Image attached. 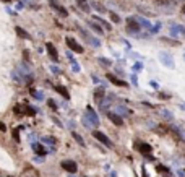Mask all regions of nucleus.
Returning a JSON list of instances; mask_svg holds the SVG:
<instances>
[{
  "label": "nucleus",
  "instance_id": "obj_20",
  "mask_svg": "<svg viewBox=\"0 0 185 177\" xmlns=\"http://www.w3.org/2000/svg\"><path fill=\"white\" fill-rule=\"evenodd\" d=\"M154 3L158 7H167L169 10H172V7H174V3L170 0H154Z\"/></svg>",
  "mask_w": 185,
  "mask_h": 177
},
{
  "label": "nucleus",
  "instance_id": "obj_18",
  "mask_svg": "<svg viewBox=\"0 0 185 177\" xmlns=\"http://www.w3.org/2000/svg\"><path fill=\"white\" fill-rule=\"evenodd\" d=\"M55 91L59 93L60 96H63L65 99H70V93H68V90H67V88H63V86L57 85V86H55Z\"/></svg>",
  "mask_w": 185,
  "mask_h": 177
},
{
  "label": "nucleus",
  "instance_id": "obj_4",
  "mask_svg": "<svg viewBox=\"0 0 185 177\" xmlns=\"http://www.w3.org/2000/svg\"><path fill=\"white\" fill-rule=\"evenodd\" d=\"M159 62L164 65V67L167 68H174L175 63H174V57L170 55L169 52H166V50H163V52H159Z\"/></svg>",
  "mask_w": 185,
  "mask_h": 177
},
{
  "label": "nucleus",
  "instance_id": "obj_27",
  "mask_svg": "<svg viewBox=\"0 0 185 177\" xmlns=\"http://www.w3.org/2000/svg\"><path fill=\"white\" fill-rule=\"evenodd\" d=\"M98 60H99V63H101V65H104V67H107V68L112 65V62H111V60H106V59H102V57H99Z\"/></svg>",
  "mask_w": 185,
  "mask_h": 177
},
{
  "label": "nucleus",
  "instance_id": "obj_29",
  "mask_svg": "<svg viewBox=\"0 0 185 177\" xmlns=\"http://www.w3.org/2000/svg\"><path fill=\"white\" fill-rule=\"evenodd\" d=\"M91 5H93L94 8H96L98 12H101V13H104V12H106V8H104V7H101V3H96V2H93Z\"/></svg>",
  "mask_w": 185,
  "mask_h": 177
},
{
  "label": "nucleus",
  "instance_id": "obj_8",
  "mask_svg": "<svg viewBox=\"0 0 185 177\" xmlns=\"http://www.w3.org/2000/svg\"><path fill=\"white\" fill-rule=\"evenodd\" d=\"M107 117L111 119L112 124L117 125V127H122V125H123V117H120L117 112H112V111H111V112H107Z\"/></svg>",
  "mask_w": 185,
  "mask_h": 177
},
{
  "label": "nucleus",
  "instance_id": "obj_3",
  "mask_svg": "<svg viewBox=\"0 0 185 177\" xmlns=\"http://www.w3.org/2000/svg\"><path fill=\"white\" fill-rule=\"evenodd\" d=\"M140 31H141V26H140V23L136 21V18L135 16L127 18V32H128V34H138Z\"/></svg>",
  "mask_w": 185,
  "mask_h": 177
},
{
  "label": "nucleus",
  "instance_id": "obj_5",
  "mask_svg": "<svg viewBox=\"0 0 185 177\" xmlns=\"http://www.w3.org/2000/svg\"><path fill=\"white\" fill-rule=\"evenodd\" d=\"M93 137L98 140V141H101L104 146H107V148H112L114 146V143L109 140V137H106V133H102L101 130H94L93 132Z\"/></svg>",
  "mask_w": 185,
  "mask_h": 177
},
{
  "label": "nucleus",
  "instance_id": "obj_34",
  "mask_svg": "<svg viewBox=\"0 0 185 177\" xmlns=\"http://www.w3.org/2000/svg\"><path fill=\"white\" fill-rule=\"evenodd\" d=\"M132 83H133L135 86H138V78H136L135 75H132Z\"/></svg>",
  "mask_w": 185,
  "mask_h": 177
},
{
  "label": "nucleus",
  "instance_id": "obj_19",
  "mask_svg": "<svg viewBox=\"0 0 185 177\" xmlns=\"http://www.w3.org/2000/svg\"><path fill=\"white\" fill-rule=\"evenodd\" d=\"M93 18H94V20H96V23H99V25H101L102 28H106L107 31H111V29H112V25H111V23H109V21H104L101 16H93Z\"/></svg>",
  "mask_w": 185,
  "mask_h": 177
},
{
  "label": "nucleus",
  "instance_id": "obj_2",
  "mask_svg": "<svg viewBox=\"0 0 185 177\" xmlns=\"http://www.w3.org/2000/svg\"><path fill=\"white\" fill-rule=\"evenodd\" d=\"M80 34H81V38H83V41L86 44H89L91 47H101V41H99L96 36H93L89 31H86V29H83V28H80Z\"/></svg>",
  "mask_w": 185,
  "mask_h": 177
},
{
  "label": "nucleus",
  "instance_id": "obj_12",
  "mask_svg": "<svg viewBox=\"0 0 185 177\" xmlns=\"http://www.w3.org/2000/svg\"><path fill=\"white\" fill-rule=\"evenodd\" d=\"M49 3H50V7H52V8H54V10H57V12H59V13H60V15H62V16H68V12H67V10H65V8H63V7H60V5H59V3H57V2H55V0H50V2H49Z\"/></svg>",
  "mask_w": 185,
  "mask_h": 177
},
{
  "label": "nucleus",
  "instance_id": "obj_43",
  "mask_svg": "<svg viewBox=\"0 0 185 177\" xmlns=\"http://www.w3.org/2000/svg\"><path fill=\"white\" fill-rule=\"evenodd\" d=\"M83 177H88V175H83Z\"/></svg>",
  "mask_w": 185,
  "mask_h": 177
},
{
  "label": "nucleus",
  "instance_id": "obj_39",
  "mask_svg": "<svg viewBox=\"0 0 185 177\" xmlns=\"http://www.w3.org/2000/svg\"><path fill=\"white\" fill-rule=\"evenodd\" d=\"M50 70H52V72H54V73H59V72H60V70H59V68H57V67H52Z\"/></svg>",
  "mask_w": 185,
  "mask_h": 177
},
{
  "label": "nucleus",
  "instance_id": "obj_28",
  "mask_svg": "<svg viewBox=\"0 0 185 177\" xmlns=\"http://www.w3.org/2000/svg\"><path fill=\"white\" fill-rule=\"evenodd\" d=\"M109 15H111V20H112L114 23H120V18H118V15H117V13L109 12Z\"/></svg>",
  "mask_w": 185,
  "mask_h": 177
},
{
  "label": "nucleus",
  "instance_id": "obj_22",
  "mask_svg": "<svg viewBox=\"0 0 185 177\" xmlns=\"http://www.w3.org/2000/svg\"><path fill=\"white\" fill-rule=\"evenodd\" d=\"M72 137H73V140H75V141L78 143L80 146H83V148H84V140H83L81 137H80V135H78L77 132H72Z\"/></svg>",
  "mask_w": 185,
  "mask_h": 177
},
{
  "label": "nucleus",
  "instance_id": "obj_35",
  "mask_svg": "<svg viewBox=\"0 0 185 177\" xmlns=\"http://www.w3.org/2000/svg\"><path fill=\"white\" fill-rule=\"evenodd\" d=\"M159 99H161V97H163V99H169V94H166V93H159Z\"/></svg>",
  "mask_w": 185,
  "mask_h": 177
},
{
  "label": "nucleus",
  "instance_id": "obj_33",
  "mask_svg": "<svg viewBox=\"0 0 185 177\" xmlns=\"http://www.w3.org/2000/svg\"><path fill=\"white\" fill-rule=\"evenodd\" d=\"M141 68H143V65H141L140 62L133 65V70H135V72H140V70H141Z\"/></svg>",
  "mask_w": 185,
  "mask_h": 177
},
{
  "label": "nucleus",
  "instance_id": "obj_32",
  "mask_svg": "<svg viewBox=\"0 0 185 177\" xmlns=\"http://www.w3.org/2000/svg\"><path fill=\"white\" fill-rule=\"evenodd\" d=\"M33 94H34V97H36V99H42V93L41 91H33Z\"/></svg>",
  "mask_w": 185,
  "mask_h": 177
},
{
  "label": "nucleus",
  "instance_id": "obj_30",
  "mask_svg": "<svg viewBox=\"0 0 185 177\" xmlns=\"http://www.w3.org/2000/svg\"><path fill=\"white\" fill-rule=\"evenodd\" d=\"M159 28H161V23H156V25L151 28V34H156V32L159 31Z\"/></svg>",
  "mask_w": 185,
  "mask_h": 177
},
{
  "label": "nucleus",
  "instance_id": "obj_10",
  "mask_svg": "<svg viewBox=\"0 0 185 177\" xmlns=\"http://www.w3.org/2000/svg\"><path fill=\"white\" fill-rule=\"evenodd\" d=\"M107 80L114 83L115 86H128V83H125L123 80H120V78H117L115 75H112V73H107Z\"/></svg>",
  "mask_w": 185,
  "mask_h": 177
},
{
  "label": "nucleus",
  "instance_id": "obj_7",
  "mask_svg": "<svg viewBox=\"0 0 185 177\" xmlns=\"http://www.w3.org/2000/svg\"><path fill=\"white\" fill-rule=\"evenodd\" d=\"M65 43H67V46L73 50V52H77V54H81V52H83V47H81V46H80L73 38H70V36H68L67 39H65Z\"/></svg>",
  "mask_w": 185,
  "mask_h": 177
},
{
  "label": "nucleus",
  "instance_id": "obj_6",
  "mask_svg": "<svg viewBox=\"0 0 185 177\" xmlns=\"http://www.w3.org/2000/svg\"><path fill=\"white\" fill-rule=\"evenodd\" d=\"M62 167H63L67 172H70V174H75V172L78 171V166H77V162L72 161V159H65V161H62Z\"/></svg>",
  "mask_w": 185,
  "mask_h": 177
},
{
  "label": "nucleus",
  "instance_id": "obj_42",
  "mask_svg": "<svg viewBox=\"0 0 185 177\" xmlns=\"http://www.w3.org/2000/svg\"><path fill=\"white\" fill-rule=\"evenodd\" d=\"M183 59H185V54H183Z\"/></svg>",
  "mask_w": 185,
  "mask_h": 177
},
{
  "label": "nucleus",
  "instance_id": "obj_16",
  "mask_svg": "<svg viewBox=\"0 0 185 177\" xmlns=\"http://www.w3.org/2000/svg\"><path fill=\"white\" fill-rule=\"evenodd\" d=\"M104 94H106V91H104V88H96V91H94V99H96L99 104H102L104 101Z\"/></svg>",
  "mask_w": 185,
  "mask_h": 177
},
{
  "label": "nucleus",
  "instance_id": "obj_31",
  "mask_svg": "<svg viewBox=\"0 0 185 177\" xmlns=\"http://www.w3.org/2000/svg\"><path fill=\"white\" fill-rule=\"evenodd\" d=\"M47 104H49V107H50L52 111H57V104H55V101L49 99V101H47Z\"/></svg>",
  "mask_w": 185,
  "mask_h": 177
},
{
  "label": "nucleus",
  "instance_id": "obj_9",
  "mask_svg": "<svg viewBox=\"0 0 185 177\" xmlns=\"http://www.w3.org/2000/svg\"><path fill=\"white\" fill-rule=\"evenodd\" d=\"M46 49H47V54L50 55V59L54 60V62H57V60H59V54H57L55 46L52 44V43H47V44H46Z\"/></svg>",
  "mask_w": 185,
  "mask_h": 177
},
{
  "label": "nucleus",
  "instance_id": "obj_21",
  "mask_svg": "<svg viewBox=\"0 0 185 177\" xmlns=\"http://www.w3.org/2000/svg\"><path fill=\"white\" fill-rule=\"evenodd\" d=\"M136 18V21L140 23V26L141 28H146V29H151V23L148 21V20H145L143 16H135Z\"/></svg>",
  "mask_w": 185,
  "mask_h": 177
},
{
  "label": "nucleus",
  "instance_id": "obj_38",
  "mask_svg": "<svg viewBox=\"0 0 185 177\" xmlns=\"http://www.w3.org/2000/svg\"><path fill=\"white\" fill-rule=\"evenodd\" d=\"M93 81L96 83V85H98V83H101V80H99V78H98L96 75H93Z\"/></svg>",
  "mask_w": 185,
  "mask_h": 177
},
{
  "label": "nucleus",
  "instance_id": "obj_26",
  "mask_svg": "<svg viewBox=\"0 0 185 177\" xmlns=\"http://www.w3.org/2000/svg\"><path fill=\"white\" fill-rule=\"evenodd\" d=\"M33 150H34L36 153H41V155H44V150H42V145H39V143H34V145H33Z\"/></svg>",
  "mask_w": 185,
  "mask_h": 177
},
{
  "label": "nucleus",
  "instance_id": "obj_11",
  "mask_svg": "<svg viewBox=\"0 0 185 177\" xmlns=\"http://www.w3.org/2000/svg\"><path fill=\"white\" fill-rule=\"evenodd\" d=\"M136 146H138V151H140V153H143L145 156H148L149 153L153 151V148H151L148 143H143V141H138V143H136Z\"/></svg>",
  "mask_w": 185,
  "mask_h": 177
},
{
  "label": "nucleus",
  "instance_id": "obj_25",
  "mask_svg": "<svg viewBox=\"0 0 185 177\" xmlns=\"http://www.w3.org/2000/svg\"><path fill=\"white\" fill-rule=\"evenodd\" d=\"M16 32H18V36H21V38H26V39H29V34H28V32L23 29V28H20L18 26L16 28Z\"/></svg>",
  "mask_w": 185,
  "mask_h": 177
},
{
  "label": "nucleus",
  "instance_id": "obj_15",
  "mask_svg": "<svg viewBox=\"0 0 185 177\" xmlns=\"http://www.w3.org/2000/svg\"><path fill=\"white\" fill-rule=\"evenodd\" d=\"M88 26L91 28L93 31H96L99 36H102V34H104V29H102V26L99 25V23H96V21H88Z\"/></svg>",
  "mask_w": 185,
  "mask_h": 177
},
{
  "label": "nucleus",
  "instance_id": "obj_17",
  "mask_svg": "<svg viewBox=\"0 0 185 177\" xmlns=\"http://www.w3.org/2000/svg\"><path fill=\"white\" fill-rule=\"evenodd\" d=\"M159 115L164 117L167 122H174V114L170 112V111H167V109H159Z\"/></svg>",
  "mask_w": 185,
  "mask_h": 177
},
{
  "label": "nucleus",
  "instance_id": "obj_24",
  "mask_svg": "<svg viewBox=\"0 0 185 177\" xmlns=\"http://www.w3.org/2000/svg\"><path fill=\"white\" fill-rule=\"evenodd\" d=\"M161 41H163V43H169V46H179L180 44L177 39H169V38H161Z\"/></svg>",
  "mask_w": 185,
  "mask_h": 177
},
{
  "label": "nucleus",
  "instance_id": "obj_37",
  "mask_svg": "<svg viewBox=\"0 0 185 177\" xmlns=\"http://www.w3.org/2000/svg\"><path fill=\"white\" fill-rule=\"evenodd\" d=\"M5 130H7L5 124H3V122H0V132H5Z\"/></svg>",
  "mask_w": 185,
  "mask_h": 177
},
{
  "label": "nucleus",
  "instance_id": "obj_1",
  "mask_svg": "<svg viewBox=\"0 0 185 177\" xmlns=\"http://www.w3.org/2000/svg\"><path fill=\"white\" fill-rule=\"evenodd\" d=\"M84 125L89 128V127H99V117H98V114L94 112V109L91 107V106H88L86 107V114H84Z\"/></svg>",
  "mask_w": 185,
  "mask_h": 177
},
{
  "label": "nucleus",
  "instance_id": "obj_14",
  "mask_svg": "<svg viewBox=\"0 0 185 177\" xmlns=\"http://www.w3.org/2000/svg\"><path fill=\"white\" fill-rule=\"evenodd\" d=\"M185 32V28L180 26V25H170V36H179V34H183Z\"/></svg>",
  "mask_w": 185,
  "mask_h": 177
},
{
  "label": "nucleus",
  "instance_id": "obj_23",
  "mask_svg": "<svg viewBox=\"0 0 185 177\" xmlns=\"http://www.w3.org/2000/svg\"><path fill=\"white\" fill-rule=\"evenodd\" d=\"M117 112L120 114V117H122V115H130V114H132L130 111L125 107V106H118V107H117Z\"/></svg>",
  "mask_w": 185,
  "mask_h": 177
},
{
  "label": "nucleus",
  "instance_id": "obj_36",
  "mask_svg": "<svg viewBox=\"0 0 185 177\" xmlns=\"http://www.w3.org/2000/svg\"><path fill=\"white\" fill-rule=\"evenodd\" d=\"M44 141H46V143H50V145H54L55 140H54V138H44Z\"/></svg>",
  "mask_w": 185,
  "mask_h": 177
},
{
  "label": "nucleus",
  "instance_id": "obj_13",
  "mask_svg": "<svg viewBox=\"0 0 185 177\" xmlns=\"http://www.w3.org/2000/svg\"><path fill=\"white\" fill-rule=\"evenodd\" d=\"M77 5H78L80 10H83L84 13H89V12H91V5H89L88 0H77Z\"/></svg>",
  "mask_w": 185,
  "mask_h": 177
},
{
  "label": "nucleus",
  "instance_id": "obj_40",
  "mask_svg": "<svg viewBox=\"0 0 185 177\" xmlns=\"http://www.w3.org/2000/svg\"><path fill=\"white\" fill-rule=\"evenodd\" d=\"M149 85L153 86V88H158V83H156V81H149Z\"/></svg>",
  "mask_w": 185,
  "mask_h": 177
},
{
  "label": "nucleus",
  "instance_id": "obj_41",
  "mask_svg": "<svg viewBox=\"0 0 185 177\" xmlns=\"http://www.w3.org/2000/svg\"><path fill=\"white\" fill-rule=\"evenodd\" d=\"M180 107H182V109H185V102H183V104H182V106H180Z\"/></svg>",
  "mask_w": 185,
  "mask_h": 177
}]
</instances>
